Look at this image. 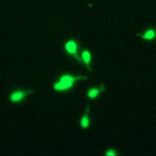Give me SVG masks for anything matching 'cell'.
Instances as JSON below:
<instances>
[{"instance_id": "obj_3", "label": "cell", "mask_w": 156, "mask_h": 156, "mask_svg": "<svg viewBox=\"0 0 156 156\" xmlns=\"http://www.w3.org/2000/svg\"><path fill=\"white\" fill-rule=\"evenodd\" d=\"M33 93H34V90H15L10 93L9 96V99L12 102L18 103L24 99L26 97H27V96Z\"/></svg>"}, {"instance_id": "obj_2", "label": "cell", "mask_w": 156, "mask_h": 156, "mask_svg": "<svg viewBox=\"0 0 156 156\" xmlns=\"http://www.w3.org/2000/svg\"><path fill=\"white\" fill-rule=\"evenodd\" d=\"M64 48L66 53L68 55L73 56L78 62H81L80 58L78 55L79 45L76 40L73 39H69L65 42L64 44Z\"/></svg>"}, {"instance_id": "obj_8", "label": "cell", "mask_w": 156, "mask_h": 156, "mask_svg": "<svg viewBox=\"0 0 156 156\" xmlns=\"http://www.w3.org/2000/svg\"><path fill=\"white\" fill-rule=\"evenodd\" d=\"M119 155V152L115 148H108L105 152V156H118Z\"/></svg>"}, {"instance_id": "obj_7", "label": "cell", "mask_w": 156, "mask_h": 156, "mask_svg": "<svg viewBox=\"0 0 156 156\" xmlns=\"http://www.w3.org/2000/svg\"><path fill=\"white\" fill-rule=\"evenodd\" d=\"M90 106L89 105H87V109L83 116L81 117L79 124L80 126L84 129H88V127L90 126V120L89 118V113H90Z\"/></svg>"}, {"instance_id": "obj_1", "label": "cell", "mask_w": 156, "mask_h": 156, "mask_svg": "<svg viewBox=\"0 0 156 156\" xmlns=\"http://www.w3.org/2000/svg\"><path fill=\"white\" fill-rule=\"evenodd\" d=\"M88 79L87 76H72L69 74H63L60 76L58 80L54 83L53 90L55 91H66L72 88L74 83L80 80H85Z\"/></svg>"}, {"instance_id": "obj_5", "label": "cell", "mask_w": 156, "mask_h": 156, "mask_svg": "<svg viewBox=\"0 0 156 156\" xmlns=\"http://www.w3.org/2000/svg\"><path fill=\"white\" fill-rule=\"evenodd\" d=\"M80 58L81 60V62L85 66L89 71H91V63L92 61V54L91 51L88 49H83L81 51Z\"/></svg>"}, {"instance_id": "obj_6", "label": "cell", "mask_w": 156, "mask_h": 156, "mask_svg": "<svg viewBox=\"0 0 156 156\" xmlns=\"http://www.w3.org/2000/svg\"><path fill=\"white\" fill-rule=\"evenodd\" d=\"M105 91L104 83H101L99 87H93L90 88L87 92V96L89 99H95L98 98L101 92Z\"/></svg>"}, {"instance_id": "obj_4", "label": "cell", "mask_w": 156, "mask_h": 156, "mask_svg": "<svg viewBox=\"0 0 156 156\" xmlns=\"http://www.w3.org/2000/svg\"><path fill=\"white\" fill-rule=\"evenodd\" d=\"M137 35L145 41H153L156 40V28L154 27H151L143 32L138 34Z\"/></svg>"}]
</instances>
